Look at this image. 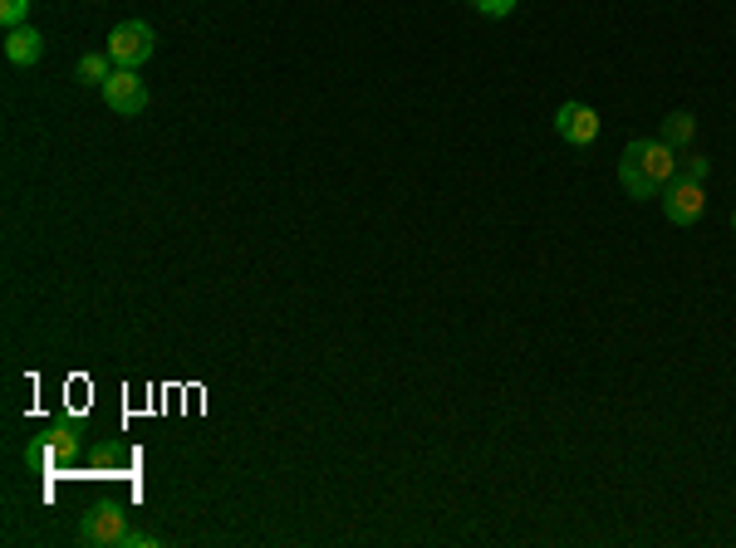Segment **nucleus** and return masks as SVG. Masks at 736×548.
I'll list each match as a JSON object with an SVG mask.
<instances>
[{
  "label": "nucleus",
  "mask_w": 736,
  "mask_h": 548,
  "mask_svg": "<svg viewBox=\"0 0 736 548\" xmlns=\"http://www.w3.org/2000/svg\"><path fill=\"white\" fill-rule=\"evenodd\" d=\"M693 133H697V118H693V113H667V118H663V143L673 147V152L693 143Z\"/></svg>",
  "instance_id": "1a4fd4ad"
},
{
  "label": "nucleus",
  "mask_w": 736,
  "mask_h": 548,
  "mask_svg": "<svg viewBox=\"0 0 736 548\" xmlns=\"http://www.w3.org/2000/svg\"><path fill=\"white\" fill-rule=\"evenodd\" d=\"M30 15V0H0V25L6 30H20Z\"/></svg>",
  "instance_id": "f8f14e48"
},
{
  "label": "nucleus",
  "mask_w": 736,
  "mask_h": 548,
  "mask_svg": "<svg viewBox=\"0 0 736 548\" xmlns=\"http://www.w3.org/2000/svg\"><path fill=\"white\" fill-rule=\"evenodd\" d=\"M79 451H84V445H79V431L74 426H54L40 445H30L25 461L30 465H54V471H70V465L79 461Z\"/></svg>",
  "instance_id": "423d86ee"
},
{
  "label": "nucleus",
  "mask_w": 736,
  "mask_h": 548,
  "mask_svg": "<svg viewBox=\"0 0 736 548\" xmlns=\"http://www.w3.org/2000/svg\"><path fill=\"white\" fill-rule=\"evenodd\" d=\"M554 133L570 147H589L599 137V113L589 108V103H564V108L554 113Z\"/></svg>",
  "instance_id": "0eeeda50"
},
{
  "label": "nucleus",
  "mask_w": 736,
  "mask_h": 548,
  "mask_svg": "<svg viewBox=\"0 0 736 548\" xmlns=\"http://www.w3.org/2000/svg\"><path fill=\"white\" fill-rule=\"evenodd\" d=\"M104 103L113 113H123V118H138L147 108V84L138 78V68H113L104 78Z\"/></svg>",
  "instance_id": "20e7f679"
},
{
  "label": "nucleus",
  "mask_w": 736,
  "mask_h": 548,
  "mask_svg": "<svg viewBox=\"0 0 736 548\" xmlns=\"http://www.w3.org/2000/svg\"><path fill=\"white\" fill-rule=\"evenodd\" d=\"M732 231H736V215H732Z\"/></svg>",
  "instance_id": "dca6fc26"
},
{
  "label": "nucleus",
  "mask_w": 736,
  "mask_h": 548,
  "mask_svg": "<svg viewBox=\"0 0 736 548\" xmlns=\"http://www.w3.org/2000/svg\"><path fill=\"white\" fill-rule=\"evenodd\" d=\"M677 177V152L663 143H649V137H633L624 147V157H619V181H624V191L633 201H649L659 197L667 181Z\"/></svg>",
  "instance_id": "f257e3e1"
},
{
  "label": "nucleus",
  "mask_w": 736,
  "mask_h": 548,
  "mask_svg": "<svg viewBox=\"0 0 736 548\" xmlns=\"http://www.w3.org/2000/svg\"><path fill=\"white\" fill-rule=\"evenodd\" d=\"M89 465H94L99 475H113L123 465V451L113 441H104V445H94V451H89Z\"/></svg>",
  "instance_id": "9b49d317"
},
{
  "label": "nucleus",
  "mask_w": 736,
  "mask_h": 548,
  "mask_svg": "<svg viewBox=\"0 0 736 548\" xmlns=\"http://www.w3.org/2000/svg\"><path fill=\"white\" fill-rule=\"evenodd\" d=\"M663 211H667V221H673V225H697V221H702V211H707L702 181L673 177V181L663 187Z\"/></svg>",
  "instance_id": "39448f33"
},
{
  "label": "nucleus",
  "mask_w": 736,
  "mask_h": 548,
  "mask_svg": "<svg viewBox=\"0 0 736 548\" xmlns=\"http://www.w3.org/2000/svg\"><path fill=\"white\" fill-rule=\"evenodd\" d=\"M40 54H44V34H40V30H30V25L6 30V60L15 64V68L40 64Z\"/></svg>",
  "instance_id": "6e6552de"
},
{
  "label": "nucleus",
  "mask_w": 736,
  "mask_h": 548,
  "mask_svg": "<svg viewBox=\"0 0 736 548\" xmlns=\"http://www.w3.org/2000/svg\"><path fill=\"white\" fill-rule=\"evenodd\" d=\"M108 74H113V68H108V54H84V60H79V84L104 88Z\"/></svg>",
  "instance_id": "9d476101"
},
{
  "label": "nucleus",
  "mask_w": 736,
  "mask_h": 548,
  "mask_svg": "<svg viewBox=\"0 0 736 548\" xmlns=\"http://www.w3.org/2000/svg\"><path fill=\"white\" fill-rule=\"evenodd\" d=\"M153 50H157V34L147 20H123V25H113L108 34V60L113 68H138L153 60Z\"/></svg>",
  "instance_id": "f03ea898"
},
{
  "label": "nucleus",
  "mask_w": 736,
  "mask_h": 548,
  "mask_svg": "<svg viewBox=\"0 0 736 548\" xmlns=\"http://www.w3.org/2000/svg\"><path fill=\"white\" fill-rule=\"evenodd\" d=\"M157 544H163V539H157V534H123V548H157Z\"/></svg>",
  "instance_id": "2eb2a0df"
},
{
  "label": "nucleus",
  "mask_w": 736,
  "mask_h": 548,
  "mask_svg": "<svg viewBox=\"0 0 736 548\" xmlns=\"http://www.w3.org/2000/svg\"><path fill=\"white\" fill-rule=\"evenodd\" d=\"M471 6L481 10V15H491V20H501V15H511L516 10V0H471Z\"/></svg>",
  "instance_id": "4468645a"
},
{
  "label": "nucleus",
  "mask_w": 736,
  "mask_h": 548,
  "mask_svg": "<svg viewBox=\"0 0 736 548\" xmlns=\"http://www.w3.org/2000/svg\"><path fill=\"white\" fill-rule=\"evenodd\" d=\"M707 157H697V152H687V157H677V177H683V181H702V177H707Z\"/></svg>",
  "instance_id": "ddd939ff"
},
{
  "label": "nucleus",
  "mask_w": 736,
  "mask_h": 548,
  "mask_svg": "<svg viewBox=\"0 0 736 548\" xmlns=\"http://www.w3.org/2000/svg\"><path fill=\"white\" fill-rule=\"evenodd\" d=\"M123 534H128V514L118 505H94L79 519V544H94V548H113L123 544Z\"/></svg>",
  "instance_id": "7ed1b4c3"
}]
</instances>
